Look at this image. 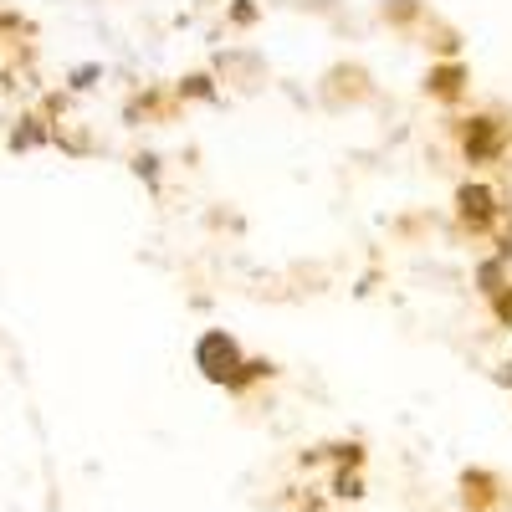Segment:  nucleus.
I'll list each match as a JSON object with an SVG mask.
<instances>
[{
    "mask_svg": "<svg viewBox=\"0 0 512 512\" xmlns=\"http://www.w3.org/2000/svg\"><path fill=\"white\" fill-rule=\"evenodd\" d=\"M451 216H456V226H461L466 236L487 241V236H497L507 205H502L497 185H487V180H461V185L451 190Z\"/></svg>",
    "mask_w": 512,
    "mask_h": 512,
    "instance_id": "nucleus-1",
    "label": "nucleus"
},
{
    "mask_svg": "<svg viewBox=\"0 0 512 512\" xmlns=\"http://www.w3.org/2000/svg\"><path fill=\"white\" fill-rule=\"evenodd\" d=\"M512 144V128L497 113H466L456 118V149L466 164H497Z\"/></svg>",
    "mask_w": 512,
    "mask_h": 512,
    "instance_id": "nucleus-2",
    "label": "nucleus"
},
{
    "mask_svg": "<svg viewBox=\"0 0 512 512\" xmlns=\"http://www.w3.org/2000/svg\"><path fill=\"white\" fill-rule=\"evenodd\" d=\"M195 369L210 379V384H221V390H231V379L246 369V349L236 344V333H226V328H205L200 338H195Z\"/></svg>",
    "mask_w": 512,
    "mask_h": 512,
    "instance_id": "nucleus-3",
    "label": "nucleus"
},
{
    "mask_svg": "<svg viewBox=\"0 0 512 512\" xmlns=\"http://www.w3.org/2000/svg\"><path fill=\"white\" fill-rule=\"evenodd\" d=\"M466 93H472V67L461 57H436L425 67V98L441 103V108H456Z\"/></svg>",
    "mask_w": 512,
    "mask_h": 512,
    "instance_id": "nucleus-4",
    "label": "nucleus"
},
{
    "mask_svg": "<svg viewBox=\"0 0 512 512\" xmlns=\"http://www.w3.org/2000/svg\"><path fill=\"white\" fill-rule=\"evenodd\" d=\"M272 374H277V364H272V359H246V369L231 379V390H226V395H246L251 384H262V379H272Z\"/></svg>",
    "mask_w": 512,
    "mask_h": 512,
    "instance_id": "nucleus-5",
    "label": "nucleus"
},
{
    "mask_svg": "<svg viewBox=\"0 0 512 512\" xmlns=\"http://www.w3.org/2000/svg\"><path fill=\"white\" fill-rule=\"evenodd\" d=\"M507 282H512V272H507V262H502V256H487V262L477 267V287H482V297L502 292Z\"/></svg>",
    "mask_w": 512,
    "mask_h": 512,
    "instance_id": "nucleus-6",
    "label": "nucleus"
},
{
    "mask_svg": "<svg viewBox=\"0 0 512 512\" xmlns=\"http://www.w3.org/2000/svg\"><path fill=\"white\" fill-rule=\"evenodd\" d=\"M180 98H190V103H216L221 88H216V77H210V72H190V77L180 82Z\"/></svg>",
    "mask_w": 512,
    "mask_h": 512,
    "instance_id": "nucleus-7",
    "label": "nucleus"
},
{
    "mask_svg": "<svg viewBox=\"0 0 512 512\" xmlns=\"http://www.w3.org/2000/svg\"><path fill=\"white\" fill-rule=\"evenodd\" d=\"M390 26H410V21H420L425 11H420V0H384V11H379Z\"/></svg>",
    "mask_w": 512,
    "mask_h": 512,
    "instance_id": "nucleus-8",
    "label": "nucleus"
},
{
    "mask_svg": "<svg viewBox=\"0 0 512 512\" xmlns=\"http://www.w3.org/2000/svg\"><path fill=\"white\" fill-rule=\"evenodd\" d=\"M333 497L359 502V497H364V482H359V472H333Z\"/></svg>",
    "mask_w": 512,
    "mask_h": 512,
    "instance_id": "nucleus-9",
    "label": "nucleus"
},
{
    "mask_svg": "<svg viewBox=\"0 0 512 512\" xmlns=\"http://www.w3.org/2000/svg\"><path fill=\"white\" fill-rule=\"evenodd\" d=\"M487 308H492V318H497L502 328H512V282H507L502 292H492V297H487Z\"/></svg>",
    "mask_w": 512,
    "mask_h": 512,
    "instance_id": "nucleus-10",
    "label": "nucleus"
},
{
    "mask_svg": "<svg viewBox=\"0 0 512 512\" xmlns=\"http://www.w3.org/2000/svg\"><path fill=\"white\" fill-rule=\"evenodd\" d=\"M226 21H231V26H256V21H262V11H256L251 0H231V11H226Z\"/></svg>",
    "mask_w": 512,
    "mask_h": 512,
    "instance_id": "nucleus-11",
    "label": "nucleus"
},
{
    "mask_svg": "<svg viewBox=\"0 0 512 512\" xmlns=\"http://www.w3.org/2000/svg\"><path fill=\"white\" fill-rule=\"evenodd\" d=\"M134 169H139V180H159V159H154V154H139Z\"/></svg>",
    "mask_w": 512,
    "mask_h": 512,
    "instance_id": "nucleus-12",
    "label": "nucleus"
},
{
    "mask_svg": "<svg viewBox=\"0 0 512 512\" xmlns=\"http://www.w3.org/2000/svg\"><path fill=\"white\" fill-rule=\"evenodd\" d=\"M98 72H103V67H77V72H72V88H77V93H82V88H93V77H98Z\"/></svg>",
    "mask_w": 512,
    "mask_h": 512,
    "instance_id": "nucleus-13",
    "label": "nucleus"
},
{
    "mask_svg": "<svg viewBox=\"0 0 512 512\" xmlns=\"http://www.w3.org/2000/svg\"><path fill=\"white\" fill-rule=\"evenodd\" d=\"M497 379H502V384H512V364H502V374H497Z\"/></svg>",
    "mask_w": 512,
    "mask_h": 512,
    "instance_id": "nucleus-14",
    "label": "nucleus"
}]
</instances>
